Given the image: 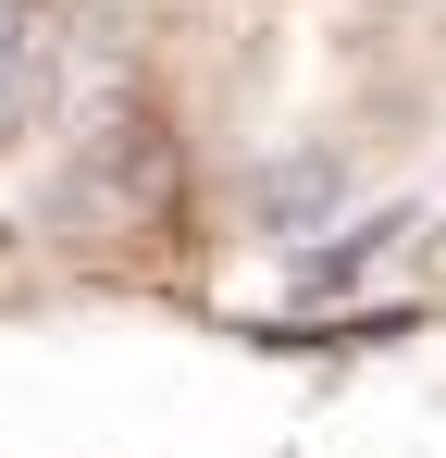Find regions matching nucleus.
<instances>
[{
    "label": "nucleus",
    "mask_w": 446,
    "mask_h": 458,
    "mask_svg": "<svg viewBox=\"0 0 446 458\" xmlns=\"http://www.w3.org/2000/svg\"><path fill=\"white\" fill-rule=\"evenodd\" d=\"M25 13H38V0H0V50H13V38H25Z\"/></svg>",
    "instance_id": "obj_1"
}]
</instances>
